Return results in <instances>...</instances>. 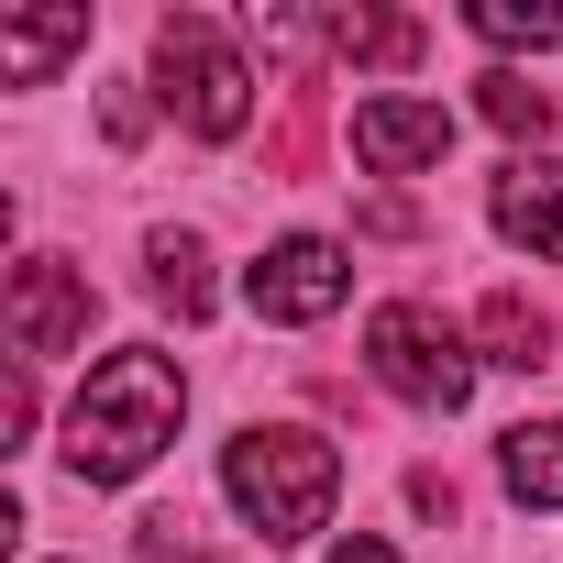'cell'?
<instances>
[{"label":"cell","mask_w":563,"mask_h":563,"mask_svg":"<svg viewBox=\"0 0 563 563\" xmlns=\"http://www.w3.org/2000/svg\"><path fill=\"white\" fill-rule=\"evenodd\" d=\"M177 420H188L177 354L122 343V354H100L89 387L67 398V475H78V486H133V475L177 442Z\"/></svg>","instance_id":"6da1fadb"},{"label":"cell","mask_w":563,"mask_h":563,"mask_svg":"<svg viewBox=\"0 0 563 563\" xmlns=\"http://www.w3.org/2000/svg\"><path fill=\"white\" fill-rule=\"evenodd\" d=\"M221 497L254 519V541H265V552H288V541H310V530L332 519V497H343V453H332L321 431L254 420V431H232V442H221Z\"/></svg>","instance_id":"7a4b0ae2"},{"label":"cell","mask_w":563,"mask_h":563,"mask_svg":"<svg viewBox=\"0 0 563 563\" xmlns=\"http://www.w3.org/2000/svg\"><path fill=\"white\" fill-rule=\"evenodd\" d=\"M155 89H166V111H177L199 144H232V133L254 122V67H243V45H232L210 12H166V23H155Z\"/></svg>","instance_id":"3957f363"},{"label":"cell","mask_w":563,"mask_h":563,"mask_svg":"<svg viewBox=\"0 0 563 563\" xmlns=\"http://www.w3.org/2000/svg\"><path fill=\"white\" fill-rule=\"evenodd\" d=\"M365 365H376L387 398H409V409H431V420H453V409L475 398V354H464V332L431 321L420 299H387V310L365 321Z\"/></svg>","instance_id":"277c9868"},{"label":"cell","mask_w":563,"mask_h":563,"mask_svg":"<svg viewBox=\"0 0 563 563\" xmlns=\"http://www.w3.org/2000/svg\"><path fill=\"white\" fill-rule=\"evenodd\" d=\"M243 299L265 310V321H332L343 299H354V254L332 243V232H288V243H265L254 254V276H243Z\"/></svg>","instance_id":"5b68a950"},{"label":"cell","mask_w":563,"mask_h":563,"mask_svg":"<svg viewBox=\"0 0 563 563\" xmlns=\"http://www.w3.org/2000/svg\"><path fill=\"white\" fill-rule=\"evenodd\" d=\"M89 276L78 265H56V254H34V265H12V288H0V321H12V354L23 365H56V354H78L89 343Z\"/></svg>","instance_id":"8992f818"},{"label":"cell","mask_w":563,"mask_h":563,"mask_svg":"<svg viewBox=\"0 0 563 563\" xmlns=\"http://www.w3.org/2000/svg\"><path fill=\"white\" fill-rule=\"evenodd\" d=\"M453 155V111L442 100H354V166L365 177H420Z\"/></svg>","instance_id":"52a82bcc"},{"label":"cell","mask_w":563,"mask_h":563,"mask_svg":"<svg viewBox=\"0 0 563 563\" xmlns=\"http://www.w3.org/2000/svg\"><path fill=\"white\" fill-rule=\"evenodd\" d=\"M486 210H497V232L519 254H563V155H508Z\"/></svg>","instance_id":"ba28073f"},{"label":"cell","mask_w":563,"mask_h":563,"mask_svg":"<svg viewBox=\"0 0 563 563\" xmlns=\"http://www.w3.org/2000/svg\"><path fill=\"white\" fill-rule=\"evenodd\" d=\"M89 45V12L56 0V12H0V78L12 89H45V67H67Z\"/></svg>","instance_id":"9c48e42d"},{"label":"cell","mask_w":563,"mask_h":563,"mask_svg":"<svg viewBox=\"0 0 563 563\" xmlns=\"http://www.w3.org/2000/svg\"><path fill=\"white\" fill-rule=\"evenodd\" d=\"M497 475H508L519 508H563V420H519L497 442Z\"/></svg>","instance_id":"30bf717a"},{"label":"cell","mask_w":563,"mask_h":563,"mask_svg":"<svg viewBox=\"0 0 563 563\" xmlns=\"http://www.w3.org/2000/svg\"><path fill=\"white\" fill-rule=\"evenodd\" d=\"M475 332H486V365H508V376H541V365H552V321H541L530 299H486Z\"/></svg>","instance_id":"8fae6325"},{"label":"cell","mask_w":563,"mask_h":563,"mask_svg":"<svg viewBox=\"0 0 563 563\" xmlns=\"http://www.w3.org/2000/svg\"><path fill=\"white\" fill-rule=\"evenodd\" d=\"M321 34H332V56H354V67H409V56H420V23H398V12H321Z\"/></svg>","instance_id":"7c38bea8"},{"label":"cell","mask_w":563,"mask_h":563,"mask_svg":"<svg viewBox=\"0 0 563 563\" xmlns=\"http://www.w3.org/2000/svg\"><path fill=\"white\" fill-rule=\"evenodd\" d=\"M486 45H563V12H552V0H475V12H464Z\"/></svg>","instance_id":"4fadbf2b"},{"label":"cell","mask_w":563,"mask_h":563,"mask_svg":"<svg viewBox=\"0 0 563 563\" xmlns=\"http://www.w3.org/2000/svg\"><path fill=\"white\" fill-rule=\"evenodd\" d=\"M155 299H166L177 321L210 310V276H199V243H188V232H155Z\"/></svg>","instance_id":"5bb4252c"},{"label":"cell","mask_w":563,"mask_h":563,"mask_svg":"<svg viewBox=\"0 0 563 563\" xmlns=\"http://www.w3.org/2000/svg\"><path fill=\"white\" fill-rule=\"evenodd\" d=\"M486 122H497V133H552V100H541L530 78H486Z\"/></svg>","instance_id":"9a60e30c"},{"label":"cell","mask_w":563,"mask_h":563,"mask_svg":"<svg viewBox=\"0 0 563 563\" xmlns=\"http://www.w3.org/2000/svg\"><path fill=\"white\" fill-rule=\"evenodd\" d=\"M332 563H398V552H387L376 530H354V541H332Z\"/></svg>","instance_id":"2e32d148"}]
</instances>
